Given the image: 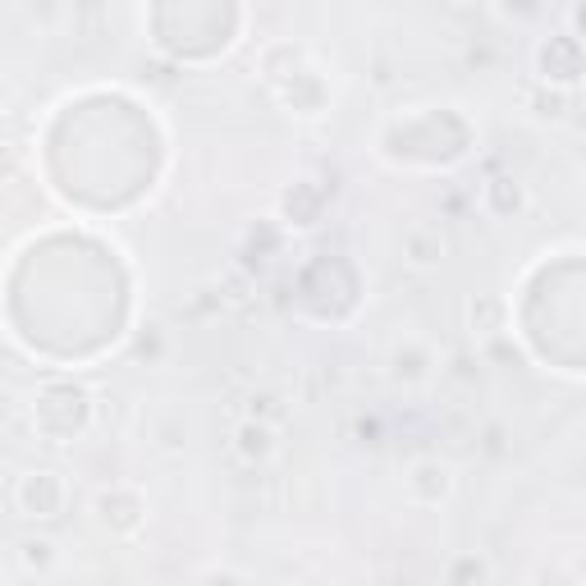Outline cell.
Returning a JSON list of instances; mask_svg holds the SVG:
<instances>
[{
    "label": "cell",
    "mask_w": 586,
    "mask_h": 586,
    "mask_svg": "<svg viewBox=\"0 0 586 586\" xmlns=\"http://www.w3.org/2000/svg\"><path fill=\"white\" fill-rule=\"evenodd\" d=\"M14 504L23 518H55L65 504V481L55 472H23L14 486Z\"/></svg>",
    "instance_id": "6da1fadb"
},
{
    "label": "cell",
    "mask_w": 586,
    "mask_h": 586,
    "mask_svg": "<svg viewBox=\"0 0 586 586\" xmlns=\"http://www.w3.org/2000/svg\"><path fill=\"white\" fill-rule=\"evenodd\" d=\"M14 559H19L23 573H46V568L55 564V541H46V536H23V541L14 545Z\"/></svg>",
    "instance_id": "7a4b0ae2"
},
{
    "label": "cell",
    "mask_w": 586,
    "mask_h": 586,
    "mask_svg": "<svg viewBox=\"0 0 586 586\" xmlns=\"http://www.w3.org/2000/svg\"><path fill=\"white\" fill-rule=\"evenodd\" d=\"M239 454L243 458H271L275 454V431L261 422H243L239 426Z\"/></svg>",
    "instance_id": "3957f363"
},
{
    "label": "cell",
    "mask_w": 586,
    "mask_h": 586,
    "mask_svg": "<svg viewBox=\"0 0 586 586\" xmlns=\"http://www.w3.org/2000/svg\"><path fill=\"white\" fill-rule=\"evenodd\" d=\"M440 257H445V239H440V234H431V239H426L422 229L408 234V261H413V266H431V261H440Z\"/></svg>",
    "instance_id": "277c9868"
}]
</instances>
